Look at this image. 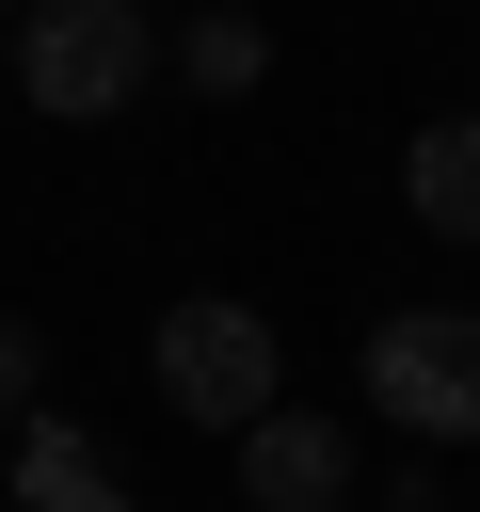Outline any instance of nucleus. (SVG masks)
Listing matches in <instances>:
<instances>
[{"mask_svg": "<svg viewBox=\"0 0 480 512\" xmlns=\"http://www.w3.org/2000/svg\"><path fill=\"white\" fill-rule=\"evenodd\" d=\"M144 80H160L144 0H32V16H16V96H32L48 128H112Z\"/></svg>", "mask_w": 480, "mask_h": 512, "instance_id": "f257e3e1", "label": "nucleus"}, {"mask_svg": "<svg viewBox=\"0 0 480 512\" xmlns=\"http://www.w3.org/2000/svg\"><path fill=\"white\" fill-rule=\"evenodd\" d=\"M144 368H160V400H176L192 432H256V416H272V384H288V352H272V320H256V304H224V288H192V304H160V336H144Z\"/></svg>", "mask_w": 480, "mask_h": 512, "instance_id": "f03ea898", "label": "nucleus"}, {"mask_svg": "<svg viewBox=\"0 0 480 512\" xmlns=\"http://www.w3.org/2000/svg\"><path fill=\"white\" fill-rule=\"evenodd\" d=\"M416 448H480V304H400L368 320V368H352Z\"/></svg>", "mask_w": 480, "mask_h": 512, "instance_id": "7ed1b4c3", "label": "nucleus"}, {"mask_svg": "<svg viewBox=\"0 0 480 512\" xmlns=\"http://www.w3.org/2000/svg\"><path fill=\"white\" fill-rule=\"evenodd\" d=\"M240 448V512H336L352 496V432L320 416V400H272L256 432H224Z\"/></svg>", "mask_w": 480, "mask_h": 512, "instance_id": "20e7f679", "label": "nucleus"}, {"mask_svg": "<svg viewBox=\"0 0 480 512\" xmlns=\"http://www.w3.org/2000/svg\"><path fill=\"white\" fill-rule=\"evenodd\" d=\"M16 512H128V480H112V448L80 432V416H16Z\"/></svg>", "mask_w": 480, "mask_h": 512, "instance_id": "39448f33", "label": "nucleus"}, {"mask_svg": "<svg viewBox=\"0 0 480 512\" xmlns=\"http://www.w3.org/2000/svg\"><path fill=\"white\" fill-rule=\"evenodd\" d=\"M400 208H416L432 240H480V112H432V128L400 144Z\"/></svg>", "mask_w": 480, "mask_h": 512, "instance_id": "423d86ee", "label": "nucleus"}, {"mask_svg": "<svg viewBox=\"0 0 480 512\" xmlns=\"http://www.w3.org/2000/svg\"><path fill=\"white\" fill-rule=\"evenodd\" d=\"M160 64H176L192 96H256V80H272V32H256L240 0H192V32H176Z\"/></svg>", "mask_w": 480, "mask_h": 512, "instance_id": "0eeeda50", "label": "nucleus"}, {"mask_svg": "<svg viewBox=\"0 0 480 512\" xmlns=\"http://www.w3.org/2000/svg\"><path fill=\"white\" fill-rule=\"evenodd\" d=\"M32 400H48V352H32V320H0V432H16Z\"/></svg>", "mask_w": 480, "mask_h": 512, "instance_id": "6e6552de", "label": "nucleus"}, {"mask_svg": "<svg viewBox=\"0 0 480 512\" xmlns=\"http://www.w3.org/2000/svg\"><path fill=\"white\" fill-rule=\"evenodd\" d=\"M16 16H32V0H16Z\"/></svg>", "mask_w": 480, "mask_h": 512, "instance_id": "1a4fd4ad", "label": "nucleus"}]
</instances>
